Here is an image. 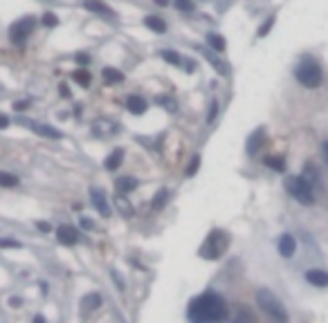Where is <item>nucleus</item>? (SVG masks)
<instances>
[{"instance_id":"obj_21","label":"nucleus","mask_w":328,"mask_h":323,"mask_svg":"<svg viewBox=\"0 0 328 323\" xmlns=\"http://www.w3.org/2000/svg\"><path fill=\"white\" fill-rule=\"evenodd\" d=\"M207 43H209V47L211 49H216V52H225V47H227V43H225V39H223L221 34H207Z\"/></svg>"},{"instance_id":"obj_20","label":"nucleus","mask_w":328,"mask_h":323,"mask_svg":"<svg viewBox=\"0 0 328 323\" xmlns=\"http://www.w3.org/2000/svg\"><path fill=\"white\" fill-rule=\"evenodd\" d=\"M115 206H117V211H119V213H124L126 218H133V215H135V209H133V204L126 200V198H122V196L115 198Z\"/></svg>"},{"instance_id":"obj_7","label":"nucleus","mask_w":328,"mask_h":323,"mask_svg":"<svg viewBox=\"0 0 328 323\" xmlns=\"http://www.w3.org/2000/svg\"><path fill=\"white\" fill-rule=\"evenodd\" d=\"M20 123H23V126H27L30 130H34V132H39V135H43V137H49V139H59V137H61V132L56 130V128L47 126V123L30 121V119H20Z\"/></svg>"},{"instance_id":"obj_6","label":"nucleus","mask_w":328,"mask_h":323,"mask_svg":"<svg viewBox=\"0 0 328 323\" xmlns=\"http://www.w3.org/2000/svg\"><path fill=\"white\" fill-rule=\"evenodd\" d=\"M32 30H34V18L27 16V18H23V20H18V23L11 25V27H9V36H11L14 43H23V40L32 34Z\"/></svg>"},{"instance_id":"obj_12","label":"nucleus","mask_w":328,"mask_h":323,"mask_svg":"<svg viewBox=\"0 0 328 323\" xmlns=\"http://www.w3.org/2000/svg\"><path fill=\"white\" fill-rule=\"evenodd\" d=\"M306 281L313 285H317V287H326L328 285V272H324V269H308L306 272Z\"/></svg>"},{"instance_id":"obj_32","label":"nucleus","mask_w":328,"mask_h":323,"mask_svg":"<svg viewBox=\"0 0 328 323\" xmlns=\"http://www.w3.org/2000/svg\"><path fill=\"white\" fill-rule=\"evenodd\" d=\"M0 247H11V249H20V242L18 240H11V238H0Z\"/></svg>"},{"instance_id":"obj_41","label":"nucleus","mask_w":328,"mask_h":323,"mask_svg":"<svg viewBox=\"0 0 328 323\" xmlns=\"http://www.w3.org/2000/svg\"><path fill=\"white\" fill-rule=\"evenodd\" d=\"M20 303H23V301L16 299V296H14V299H9V305H11V308H20Z\"/></svg>"},{"instance_id":"obj_4","label":"nucleus","mask_w":328,"mask_h":323,"mask_svg":"<svg viewBox=\"0 0 328 323\" xmlns=\"http://www.w3.org/2000/svg\"><path fill=\"white\" fill-rule=\"evenodd\" d=\"M227 242H230V238H227L225 231H211L209 236H207V240L202 242L200 247V256L207 260H216V258H221L223 254H225L227 249Z\"/></svg>"},{"instance_id":"obj_3","label":"nucleus","mask_w":328,"mask_h":323,"mask_svg":"<svg viewBox=\"0 0 328 323\" xmlns=\"http://www.w3.org/2000/svg\"><path fill=\"white\" fill-rule=\"evenodd\" d=\"M285 191L304 206L315 204V196H313V189H310V182H306V177H285Z\"/></svg>"},{"instance_id":"obj_9","label":"nucleus","mask_w":328,"mask_h":323,"mask_svg":"<svg viewBox=\"0 0 328 323\" xmlns=\"http://www.w3.org/2000/svg\"><path fill=\"white\" fill-rule=\"evenodd\" d=\"M90 200H93L94 209H97L99 213L103 215V218H108V215H110V204H108L103 191H99V189H90Z\"/></svg>"},{"instance_id":"obj_16","label":"nucleus","mask_w":328,"mask_h":323,"mask_svg":"<svg viewBox=\"0 0 328 323\" xmlns=\"http://www.w3.org/2000/svg\"><path fill=\"white\" fill-rule=\"evenodd\" d=\"M115 186H117L119 193H131L138 189V180H135V177H117V180H115Z\"/></svg>"},{"instance_id":"obj_33","label":"nucleus","mask_w":328,"mask_h":323,"mask_svg":"<svg viewBox=\"0 0 328 323\" xmlns=\"http://www.w3.org/2000/svg\"><path fill=\"white\" fill-rule=\"evenodd\" d=\"M110 276H113V281L117 283V289H122V292H124V289H126V283H124V279L119 276L117 269H113V272H110Z\"/></svg>"},{"instance_id":"obj_31","label":"nucleus","mask_w":328,"mask_h":323,"mask_svg":"<svg viewBox=\"0 0 328 323\" xmlns=\"http://www.w3.org/2000/svg\"><path fill=\"white\" fill-rule=\"evenodd\" d=\"M272 25H275V16H270V18L259 27V36H265V34H268V32L272 30Z\"/></svg>"},{"instance_id":"obj_27","label":"nucleus","mask_w":328,"mask_h":323,"mask_svg":"<svg viewBox=\"0 0 328 323\" xmlns=\"http://www.w3.org/2000/svg\"><path fill=\"white\" fill-rule=\"evenodd\" d=\"M265 166L275 168V171H283L285 164H283V160H281V157H265Z\"/></svg>"},{"instance_id":"obj_18","label":"nucleus","mask_w":328,"mask_h":323,"mask_svg":"<svg viewBox=\"0 0 328 323\" xmlns=\"http://www.w3.org/2000/svg\"><path fill=\"white\" fill-rule=\"evenodd\" d=\"M263 137H265V130H263V128H259V130H254V135L247 139V153H250V155H254V153L259 151Z\"/></svg>"},{"instance_id":"obj_30","label":"nucleus","mask_w":328,"mask_h":323,"mask_svg":"<svg viewBox=\"0 0 328 323\" xmlns=\"http://www.w3.org/2000/svg\"><path fill=\"white\" fill-rule=\"evenodd\" d=\"M43 25H45V27H56V25H59L56 14H49V11H47V14L43 16Z\"/></svg>"},{"instance_id":"obj_11","label":"nucleus","mask_w":328,"mask_h":323,"mask_svg":"<svg viewBox=\"0 0 328 323\" xmlns=\"http://www.w3.org/2000/svg\"><path fill=\"white\" fill-rule=\"evenodd\" d=\"M294 249H297V242H294V238L290 234H283L279 238V251L283 258H290V256H294Z\"/></svg>"},{"instance_id":"obj_25","label":"nucleus","mask_w":328,"mask_h":323,"mask_svg":"<svg viewBox=\"0 0 328 323\" xmlns=\"http://www.w3.org/2000/svg\"><path fill=\"white\" fill-rule=\"evenodd\" d=\"M160 56L167 61V63H171V65H180V63H182L180 54H176L173 49H160Z\"/></svg>"},{"instance_id":"obj_28","label":"nucleus","mask_w":328,"mask_h":323,"mask_svg":"<svg viewBox=\"0 0 328 323\" xmlns=\"http://www.w3.org/2000/svg\"><path fill=\"white\" fill-rule=\"evenodd\" d=\"M155 101L160 103V106H167V110H169V113H176V110H178V103L173 101L171 97H157Z\"/></svg>"},{"instance_id":"obj_39","label":"nucleus","mask_w":328,"mask_h":323,"mask_svg":"<svg viewBox=\"0 0 328 323\" xmlns=\"http://www.w3.org/2000/svg\"><path fill=\"white\" fill-rule=\"evenodd\" d=\"M9 126V119L5 117V115H0V130H2V128H7Z\"/></svg>"},{"instance_id":"obj_10","label":"nucleus","mask_w":328,"mask_h":323,"mask_svg":"<svg viewBox=\"0 0 328 323\" xmlns=\"http://www.w3.org/2000/svg\"><path fill=\"white\" fill-rule=\"evenodd\" d=\"M198 52H200L202 56H205V59L209 61V63L214 65L216 70H218V74H223V77H227V74H230V65H227V63H223V61L218 59V56H216L214 52H209V49H205V47H198Z\"/></svg>"},{"instance_id":"obj_43","label":"nucleus","mask_w":328,"mask_h":323,"mask_svg":"<svg viewBox=\"0 0 328 323\" xmlns=\"http://www.w3.org/2000/svg\"><path fill=\"white\" fill-rule=\"evenodd\" d=\"M153 2H155V5H160V7H164L169 2V0H153Z\"/></svg>"},{"instance_id":"obj_13","label":"nucleus","mask_w":328,"mask_h":323,"mask_svg":"<svg viewBox=\"0 0 328 323\" xmlns=\"http://www.w3.org/2000/svg\"><path fill=\"white\" fill-rule=\"evenodd\" d=\"M84 9L94 11V14H101V16H110V18H115V11L110 9V7H106L103 2H99V0H84Z\"/></svg>"},{"instance_id":"obj_35","label":"nucleus","mask_w":328,"mask_h":323,"mask_svg":"<svg viewBox=\"0 0 328 323\" xmlns=\"http://www.w3.org/2000/svg\"><path fill=\"white\" fill-rule=\"evenodd\" d=\"M198 166H200V157H193V160H191V166L187 168V175H193V173L198 171Z\"/></svg>"},{"instance_id":"obj_42","label":"nucleus","mask_w":328,"mask_h":323,"mask_svg":"<svg viewBox=\"0 0 328 323\" xmlns=\"http://www.w3.org/2000/svg\"><path fill=\"white\" fill-rule=\"evenodd\" d=\"M322 153H324V157H326V162H328V142H324V146H322Z\"/></svg>"},{"instance_id":"obj_15","label":"nucleus","mask_w":328,"mask_h":323,"mask_svg":"<svg viewBox=\"0 0 328 323\" xmlns=\"http://www.w3.org/2000/svg\"><path fill=\"white\" fill-rule=\"evenodd\" d=\"M122 162H124V151H122V148H115V151L106 157V162H103V166H106L108 171H117Z\"/></svg>"},{"instance_id":"obj_8","label":"nucleus","mask_w":328,"mask_h":323,"mask_svg":"<svg viewBox=\"0 0 328 323\" xmlns=\"http://www.w3.org/2000/svg\"><path fill=\"white\" fill-rule=\"evenodd\" d=\"M56 240H59L61 245H74L79 240V231L74 229V227H70V225H59L56 227Z\"/></svg>"},{"instance_id":"obj_19","label":"nucleus","mask_w":328,"mask_h":323,"mask_svg":"<svg viewBox=\"0 0 328 323\" xmlns=\"http://www.w3.org/2000/svg\"><path fill=\"white\" fill-rule=\"evenodd\" d=\"M101 77L106 83H119V81H124V72H119V70H115V68H103Z\"/></svg>"},{"instance_id":"obj_1","label":"nucleus","mask_w":328,"mask_h":323,"mask_svg":"<svg viewBox=\"0 0 328 323\" xmlns=\"http://www.w3.org/2000/svg\"><path fill=\"white\" fill-rule=\"evenodd\" d=\"M187 317L196 323H200V321H227V319H230V310H227V303L218 296V294L207 292V294H202V296L191 301Z\"/></svg>"},{"instance_id":"obj_34","label":"nucleus","mask_w":328,"mask_h":323,"mask_svg":"<svg viewBox=\"0 0 328 323\" xmlns=\"http://www.w3.org/2000/svg\"><path fill=\"white\" fill-rule=\"evenodd\" d=\"M216 115H218V103L211 101V106H209V115H207V123H214Z\"/></svg>"},{"instance_id":"obj_36","label":"nucleus","mask_w":328,"mask_h":323,"mask_svg":"<svg viewBox=\"0 0 328 323\" xmlns=\"http://www.w3.org/2000/svg\"><path fill=\"white\" fill-rule=\"evenodd\" d=\"M77 63H79V65H88V63H90V54L79 52V54H77Z\"/></svg>"},{"instance_id":"obj_23","label":"nucleus","mask_w":328,"mask_h":323,"mask_svg":"<svg viewBox=\"0 0 328 323\" xmlns=\"http://www.w3.org/2000/svg\"><path fill=\"white\" fill-rule=\"evenodd\" d=\"M18 177L11 175V173L7 171H0V186H5V189H14V186H18Z\"/></svg>"},{"instance_id":"obj_29","label":"nucleus","mask_w":328,"mask_h":323,"mask_svg":"<svg viewBox=\"0 0 328 323\" xmlns=\"http://www.w3.org/2000/svg\"><path fill=\"white\" fill-rule=\"evenodd\" d=\"M176 7L180 11H187V14H189V11H193V0H176Z\"/></svg>"},{"instance_id":"obj_2","label":"nucleus","mask_w":328,"mask_h":323,"mask_svg":"<svg viewBox=\"0 0 328 323\" xmlns=\"http://www.w3.org/2000/svg\"><path fill=\"white\" fill-rule=\"evenodd\" d=\"M256 305H259L270 319L281 321V323L288 321V312H285V308L281 305V301L277 299L270 289H259V292H256Z\"/></svg>"},{"instance_id":"obj_37","label":"nucleus","mask_w":328,"mask_h":323,"mask_svg":"<svg viewBox=\"0 0 328 323\" xmlns=\"http://www.w3.org/2000/svg\"><path fill=\"white\" fill-rule=\"evenodd\" d=\"M81 227H84V229H93L94 222L90 220V218H81Z\"/></svg>"},{"instance_id":"obj_5","label":"nucleus","mask_w":328,"mask_h":323,"mask_svg":"<svg viewBox=\"0 0 328 323\" xmlns=\"http://www.w3.org/2000/svg\"><path fill=\"white\" fill-rule=\"evenodd\" d=\"M294 77H297V81L304 88H317L319 83H322V68H319L317 63H315L313 59H304L301 63L297 65V70H294Z\"/></svg>"},{"instance_id":"obj_24","label":"nucleus","mask_w":328,"mask_h":323,"mask_svg":"<svg viewBox=\"0 0 328 323\" xmlns=\"http://www.w3.org/2000/svg\"><path fill=\"white\" fill-rule=\"evenodd\" d=\"M72 77H74V81H77L79 85H84V88H88L90 81H93V77H90L88 70H77V72H74Z\"/></svg>"},{"instance_id":"obj_40","label":"nucleus","mask_w":328,"mask_h":323,"mask_svg":"<svg viewBox=\"0 0 328 323\" xmlns=\"http://www.w3.org/2000/svg\"><path fill=\"white\" fill-rule=\"evenodd\" d=\"M14 108H16V110H25V108H27V101H16Z\"/></svg>"},{"instance_id":"obj_17","label":"nucleus","mask_w":328,"mask_h":323,"mask_svg":"<svg viewBox=\"0 0 328 323\" xmlns=\"http://www.w3.org/2000/svg\"><path fill=\"white\" fill-rule=\"evenodd\" d=\"M144 25H146L148 30L157 32V34H164V32H167V23L162 18H157V16H146V18H144Z\"/></svg>"},{"instance_id":"obj_38","label":"nucleus","mask_w":328,"mask_h":323,"mask_svg":"<svg viewBox=\"0 0 328 323\" xmlns=\"http://www.w3.org/2000/svg\"><path fill=\"white\" fill-rule=\"evenodd\" d=\"M36 227H39V229L43 231V234H49V231H52V227H49L47 222H36Z\"/></svg>"},{"instance_id":"obj_22","label":"nucleus","mask_w":328,"mask_h":323,"mask_svg":"<svg viewBox=\"0 0 328 323\" xmlns=\"http://www.w3.org/2000/svg\"><path fill=\"white\" fill-rule=\"evenodd\" d=\"M81 305H84L86 312H93V310H97L99 305H101V296H99V294H88V296H84Z\"/></svg>"},{"instance_id":"obj_14","label":"nucleus","mask_w":328,"mask_h":323,"mask_svg":"<svg viewBox=\"0 0 328 323\" xmlns=\"http://www.w3.org/2000/svg\"><path fill=\"white\" fill-rule=\"evenodd\" d=\"M126 108L133 115H144L146 113V101H144L140 94H131V97L126 99Z\"/></svg>"},{"instance_id":"obj_26","label":"nucleus","mask_w":328,"mask_h":323,"mask_svg":"<svg viewBox=\"0 0 328 323\" xmlns=\"http://www.w3.org/2000/svg\"><path fill=\"white\" fill-rule=\"evenodd\" d=\"M167 198H169V191H167V189L157 191L155 198H153V209H162V206L167 204Z\"/></svg>"}]
</instances>
